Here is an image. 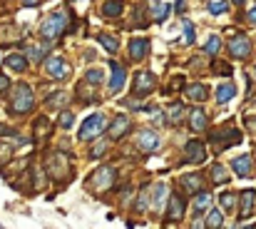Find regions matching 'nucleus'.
Here are the masks:
<instances>
[{
  "mask_svg": "<svg viewBox=\"0 0 256 229\" xmlns=\"http://www.w3.org/2000/svg\"><path fill=\"white\" fill-rule=\"evenodd\" d=\"M125 10V0H107L102 5V15L105 18H120Z\"/></svg>",
  "mask_w": 256,
  "mask_h": 229,
  "instance_id": "412c9836",
  "label": "nucleus"
},
{
  "mask_svg": "<svg viewBox=\"0 0 256 229\" xmlns=\"http://www.w3.org/2000/svg\"><path fill=\"white\" fill-rule=\"evenodd\" d=\"M239 199H241L239 217H241V219H249V217H251V212H254V207H256V192H254V189H244Z\"/></svg>",
  "mask_w": 256,
  "mask_h": 229,
  "instance_id": "dca6fc26",
  "label": "nucleus"
},
{
  "mask_svg": "<svg viewBox=\"0 0 256 229\" xmlns=\"http://www.w3.org/2000/svg\"><path fill=\"white\" fill-rule=\"evenodd\" d=\"M8 90H10V80H8V75L0 73V95H5Z\"/></svg>",
  "mask_w": 256,
  "mask_h": 229,
  "instance_id": "c03bdc74",
  "label": "nucleus"
},
{
  "mask_svg": "<svg viewBox=\"0 0 256 229\" xmlns=\"http://www.w3.org/2000/svg\"><path fill=\"white\" fill-rule=\"evenodd\" d=\"M189 127L194 130V132H201V130H206V112L204 110H192L189 112Z\"/></svg>",
  "mask_w": 256,
  "mask_h": 229,
  "instance_id": "6ab92c4d",
  "label": "nucleus"
},
{
  "mask_svg": "<svg viewBox=\"0 0 256 229\" xmlns=\"http://www.w3.org/2000/svg\"><path fill=\"white\" fill-rule=\"evenodd\" d=\"M211 70H214L216 75H231V65H229V63H221V60H214V63H211Z\"/></svg>",
  "mask_w": 256,
  "mask_h": 229,
  "instance_id": "f704fd0d",
  "label": "nucleus"
},
{
  "mask_svg": "<svg viewBox=\"0 0 256 229\" xmlns=\"http://www.w3.org/2000/svg\"><path fill=\"white\" fill-rule=\"evenodd\" d=\"M209 204H211V194L209 192H196V199H194V209H196V214H201L204 209H209Z\"/></svg>",
  "mask_w": 256,
  "mask_h": 229,
  "instance_id": "bb28decb",
  "label": "nucleus"
},
{
  "mask_svg": "<svg viewBox=\"0 0 256 229\" xmlns=\"http://www.w3.org/2000/svg\"><path fill=\"white\" fill-rule=\"evenodd\" d=\"M53 43H48L45 48H28V53H25V58H30V60H43V55L48 53V48H50Z\"/></svg>",
  "mask_w": 256,
  "mask_h": 229,
  "instance_id": "72a5a7b5",
  "label": "nucleus"
},
{
  "mask_svg": "<svg viewBox=\"0 0 256 229\" xmlns=\"http://www.w3.org/2000/svg\"><path fill=\"white\" fill-rule=\"evenodd\" d=\"M149 55V40L147 38H134L129 43V58L137 63V60H144Z\"/></svg>",
  "mask_w": 256,
  "mask_h": 229,
  "instance_id": "f3484780",
  "label": "nucleus"
},
{
  "mask_svg": "<svg viewBox=\"0 0 256 229\" xmlns=\"http://www.w3.org/2000/svg\"><path fill=\"white\" fill-rule=\"evenodd\" d=\"M231 167H234V172H236L239 177H249V174H251V157H249V154H241V157L231 159Z\"/></svg>",
  "mask_w": 256,
  "mask_h": 229,
  "instance_id": "aec40b11",
  "label": "nucleus"
},
{
  "mask_svg": "<svg viewBox=\"0 0 256 229\" xmlns=\"http://www.w3.org/2000/svg\"><path fill=\"white\" fill-rule=\"evenodd\" d=\"M70 25V13L67 10H55L50 13L45 20H43V28H40V35L48 40V43H55Z\"/></svg>",
  "mask_w": 256,
  "mask_h": 229,
  "instance_id": "f257e3e1",
  "label": "nucleus"
},
{
  "mask_svg": "<svg viewBox=\"0 0 256 229\" xmlns=\"http://www.w3.org/2000/svg\"><path fill=\"white\" fill-rule=\"evenodd\" d=\"M92 182H90V187H92V192H97V194H102V192H107L112 184H115V179H117V172H115V167H100L92 177H90Z\"/></svg>",
  "mask_w": 256,
  "mask_h": 229,
  "instance_id": "423d86ee",
  "label": "nucleus"
},
{
  "mask_svg": "<svg viewBox=\"0 0 256 229\" xmlns=\"http://www.w3.org/2000/svg\"><path fill=\"white\" fill-rule=\"evenodd\" d=\"M209 177H211V182H216V184H226V182H229L226 167H221V164H211V169H209Z\"/></svg>",
  "mask_w": 256,
  "mask_h": 229,
  "instance_id": "393cba45",
  "label": "nucleus"
},
{
  "mask_svg": "<svg viewBox=\"0 0 256 229\" xmlns=\"http://www.w3.org/2000/svg\"><path fill=\"white\" fill-rule=\"evenodd\" d=\"M65 100H67V97H65V92H53V95H50V100H48V107H63V105H65Z\"/></svg>",
  "mask_w": 256,
  "mask_h": 229,
  "instance_id": "4c0bfd02",
  "label": "nucleus"
},
{
  "mask_svg": "<svg viewBox=\"0 0 256 229\" xmlns=\"http://www.w3.org/2000/svg\"><path fill=\"white\" fill-rule=\"evenodd\" d=\"M38 3H40V0H23L25 8H33V5H38Z\"/></svg>",
  "mask_w": 256,
  "mask_h": 229,
  "instance_id": "09e8293b",
  "label": "nucleus"
},
{
  "mask_svg": "<svg viewBox=\"0 0 256 229\" xmlns=\"http://www.w3.org/2000/svg\"><path fill=\"white\" fill-rule=\"evenodd\" d=\"M219 48H221V38H219V35H211V38L206 40V45H204V53H206V55H216Z\"/></svg>",
  "mask_w": 256,
  "mask_h": 229,
  "instance_id": "7c9ffc66",
  "label": "nucleus"
},
{
  "mask_svg": "<svg viewBox=\"0 0 256 229\" xmlns=\"http://www.w3.org/2000/svg\"><path fill=\"white\" fill-rule=\"evenodd\" d=\"M85 80H87L90 85H100V82H102V70H97V68H92V70H87V75H85Z\"/></svg>",
  "mask_w": 256,
  "mask_h": 229,
  "instance_id": "e433bc0d",
  "label": "nucleus"
},
{
  "mask_svg": "<svg viewBox=\"0 0 256 229\" xmlns=\"http://www.w3.org/2000/svg\"><path fill=\"white\" fill-rule=\"evenodd\" d=\"M184 38H187V43H189V45H192V43L196 40V38H194V25H192L189 20L184 23Z\"/></svg>",
  "mask_w": 256,
  "mask_h": 229,
  "instance_id": "37998d69",
  "label": "nucleus"
},
{
  "mask_svg": "<svg viewBox=\"0 0 256 229\" xmlns=\"http://www.w3.org/2000/svg\"><path fill=\"white\" fill-rule=\"evenodd\" d=\"M129 130H132V120H129V117H125V115L115 117V120H112V125L107 127V132H110V137H112V140H120V137H125Z\"/></svg>",
  "mask_w": 256,
  "mask_h": 229,
  "instance_id": "4468645a",
  "label": "nucleus"
},
{
  "mask_svg": "<svg viewBox=\"0 0 256 229\" xmlns=\"http://www.w3.org/2000/svg\"><path fill=\"white\" fill-rule=\"evenodd\" d=\"M45 172H48L53 179H65V177H70V162H67V157H65L63 152L48 154V159H45Z\"/></svg>",
  "mask_w": 256,
  "mask_h": 229,
  "instance_id": "20e7f679",
  "label": "nucleus"
},
{
  "mask_svg": "<svg viewBox=\"0 0 256 229\" xmlns=\"http://www.w3.org/2000/svg\"><path fill=\"white\" fill-rule=\"evenodd\" d=\"M154 90H157V80H154V75H152V73H142V70H139V73L134 75V80H132V92H134L137 97H139V95H142V97H147V95H149V92H154Z\"/></svg>",
  "mask_w": 256,
  "mask_h": 229,
  "instance_id": "0eeeda50",
  "label": "nucleus"
},
{
  "mask_svg": "<svg viewBox=\"0 0 256 229\" xmlns=\"http://www.w3.org/2000/svg\"><path fill=\"white\" fill-rule=\"evenodd\" d=\"M249 23H256V5L249 8Z\"/></svg>",
  "mask_w": 256,
  "mask_h": 229,
  "instance_id": "de8ad7c7",
  "label": "nucleus"
},
{
  "mask_svg": "<svg viewBox=\"0 0 256 229\" xmlns=\"http://www.w3.org/2000/svg\"><path fill=\"white\" fill-rule=\"evenodd\" d=\"M187 97H189V100H194V102H201V100H206V87H204L201 82L189 85V87H187Z\"/></svg>",
  "mask_w": 256,
  "mask_h": 229,
  "instance_id": "b1692460",
  "label": "nucleus"
},
{
  "mask_svg": "<svg viewBox=\"0 0 256 229\" xmlns=\"http://www.w3.org/2000/svg\"><path fill=\"white\" fill-rule=\"evenodd\" d=\"M221 224H224V214H221L219 209H211V212H209V217H206V222H204V227L216 229V227H221Z\"/></svg>",
  "mask_w": 256,
  "mask_h": 229,
  "instance_id": "cd10ccee",
  "label": "nucleus"
},
{
  "mask_svg": "<svg viewBox=\"0 0 256 229\" xmlns=\"http://www.w3.org/2000/svg\"><path fill=\"white\" fill-rule=\"evenodd\" d=\"M110 68H112V77H110V90L112 92H120L122 87H125V82H127V70L120 65V63H110Z\"/></svg>",
  "mask_w": 256,
  "mask_h": 229,
  "instance_id": "2eb2a0df",
  "label": "nucleus"
},
{
  "mask_svg": "<svg viewBox=\"0 0 256 229\" xmlns=\"http://www.w3.org/2000/svg\"><path fill=\"white\" fill-rule=\"evenodd\" d=\"M226 10H229L226 0H211V3H209V13H211V15H221V13H226Z\"/></svg>",
  "mask_w": 256,
  "mask_h": 229,
  "instance_id": "2f4dec72",
  "label": "nucleus"
},
{
  "mask_svg": "<svg viewBox=\"0 0 256 229\" xmlns=\"http://www.w3.org/2000/svg\"><path fill=\"white\" fill-rule=\"evenodd\" d=\"M72 122H75L72 112H67V110H65V112H60V127H63V130H70V127H72Z\"/></svg>",
  "mask_w": 256,
  "mask_h": 229,
  "instance_id": "ea45409f",
  "label": "nucleus"
},
{
  "mask_svg": "<svg viewBox=\"0 0 256 229\" xmlns=\"http://www.w3.org/2000/svg\"><path fill=\"white\" fill-rule=\"evenodd\" d=\"M100 43H102V48H105L107 53H112V55H115V53H117V48H120V45H117V40H115L112 35H102V38H100Z\"/></svg>",
  "mask_w": 256,
  "mask_h": 229,
  "instance_id": "473e14b6",
  "label": "nucleus"
},
{
  "mask_svg": "<svg viewBox=\"0 0 256 229\" xmlns=\"http://www.w3.org/2000/svg\"><path fill=\"white\" fill-rule=\"evenodd\" d=\"M137 199H139V202H137V212H144V209H147V204H149V202H147V199H149V187H144V189L139 192V197H137Z\"/></svg>",
  "mask_w": 256,
  "mask_h": 229,
  "instance_id": "58836bf2",
  "label": "nucleus"
},
{
  "mask_svg": "<svg viewBox=\"0 0 256 229\" xmlns=\"http://www.w3.org/2000/svg\"><path fill=\"white\" fill-rule=\"evenodd\" d=\"M174 10H177V13L182 15V13L187 10V3H184V0H177V3H174Z\"/></svg>",
  "mask_w": 256,
  "mask_h": 229,
  "instance_id": "49530a36",
  "label": "nucleus"
},
{
  "mask_svg": "<svg viewBox=\"0 0 256 229\" xmlns=\"http://www.w3.org/2000/svg\"><path fill=\"white\" fill-rule=\"evenodd\" d=\"M184 159H187L189 164H201V162L206 159V147H204V142H201V140H189V142L184 145Z\"/></svg>",
  "mask_w": 256,
  "mask_h": 229,
  "instance_id": "6e6552de",
  "label": "nucleus"
},
{
  "mask_svg": "<svg viewBox=\"0 0 256 229\" xmlns=\"http://www.w3.org/2000/svg\"><path fill=\"white\" fill-rule=\"evenodd\" d=\"M50 132H53V122H50L45 115H40V117L33 122V140H35V142H45V140L50 137Z\"/></svg>",
  "mask_w": 256,
  "mask_h": 229,
  "instance_id": "ddd939ff",
  "label": "nucleus"
},
{
  "mask_svg": "<svg viewBox=\"0 0 256 229\" xmlns=\"http://www.w3.org/2000/svg\"><path fill=\"white\" fill-rule=\"evenodd\" d=\"M229 55L234 60H246L251 55V40L246 35H236L231 43H229Z\"/></svg>",
  "mask_w": 256,
  "mask_h": 229,
  "instance_id": "9d476101",
  "label": "nucleus"
},
{
  "mask_svg": "<svg viewBox=\"0 0 256 229\" xmlns=\"http://www.w3.org/2000/svg\"><path fill=\"white\" fill-rule=\"evenodd\" d=\"M169 3H164V0H154V20L157 23H164L169 18Z\"/></svg>",
  "mask_w": 256,
  "mask_h": 229,
  "instance_id": "a878e982",
  "label": "nucleus"
},
{
  "mask_svg": "<svg viewBox=\"0 0 256 229\" xmlns=\"http://www.w3.org/2000/svg\"><path fill=\"white\" fill-rule=\"evenodd\" d=\"M187 212V202L182 199V194H172L169 197V209H167V222L169 224H177Z\"/></svg>",
  "mask_w": 256,
  "mask_h": 229,
  "instance_id": "9b49d317",
  "label": "nucleus"
},
{
  "mask_svg": "<svg viewBox=\"0 0 256 229\" xmlns=\"http://www.w3.org/2000/svg\"><path fill=\"white\" fill-rule=\"evenodd\" d=\"M159 145H162V140H159V135H157L154 130H142V132L137 135V147H139L142 152H154Z\"/></svg>",
  "mask_w": 256,
  "mask_h": 229,
  "instance_id": "f8f14e48",
  "label": "nucleus"
},
{
  "mask_svg": "<svg viewBox=\"0 0 256 229\" xmlns=\"http://www.w3.org/2000/svg\"><path fill=\"white\" fill-rule=\"evenodd\" d=\"M45 70H48L55 80H65V77L70 75V65H67V60L60 58V55H50V58L45 60Z\"/></svg>",
  "mask_w": 256,
  "mask_h": 229,
  "instance_id": "1a4fd4ad",
  "label": "nucleus"
},
{
  "mask_svg": "<svg viewBox=\"0 0 256 229\" xmlns=\"http://www.w3.org/2000/svg\"><path fill=\"white\" fill-rule=\"evenodd\" d=\"M105 130H107V117H105L102 112H95V115H90V117L82 122V127H80L77 137H80L82 142H90L92 137L102 135Z\"/></svg>",
  "mask_w": 256,
  "mask_h": 229,
  "instance_id": "7ed1b4c3",
  "label": "nucleus"
},
{
  "mask_svg": "<svg viewBox=\"0 0 256 229\" xmlns=\"http://www.w3.org/2000/svg\"><path fill=\"white\" fill-rule=\"evenodd\" d=\"M234 202H236V194H231V192H226V194H221V209H234Z\"/></svg>",
  "mask_w": 256,
  "mask_h": 229,
  "instance_id": "a19ab883",
  "label": "nucleus"
},
{
  "mask_svg": "<svg viewBox=\"0 0 256 229\" xmlns=\"http://www.w3.org/2000/svg\"><path fill=\"white\" fill-rule=\"evenodd\" d=\"M35 107V95L30 90V85L20 82L13 87V97H10V112L13 115H28Z\"/></svg>",
  "mask_w": 256,
  "mask_h": 229,
  "instance_id": "f03ea898",
  "label": "nucleus"
},
{
  "mask_svg": "<svg viewBox=\"0 0 256 229\" xmlns=\"http://www.w3.org/2000/svg\"><path fill=\"white\" fill-rule=\"evenodd\" d=\"M254 73H256V70H254Z\"/></svg>",
  "mask_w": 256,
  "mask_h": 229,
  "instance_id": "8fccbe9b",
  "label": "nucleus"
},
{
  "mask_svg": "<svg viewBox=\"0 0 256 229\" xmlns=\"http://www.w3.org/2000/svg\"><path fill=\"white\" fill-rule=\"evenodd\" d=\"M234 95H236V87L231 82H224V85L216 87V100L219 102H229V100H234Z\"/></svg>",
  "mask_w": 256,
  "mask_h": 229,
  "instance_id": "5701e85b",
  "label": "nucleus"
},
{
  "mask_svg": "<svg viewBox=\"0 0 256 229\" xmlns=\"http://www.w3.org/2000/svg\"><path fill=\"white\" fill-rule=\"evenodd\" d=\"M182 115H184V107H182V105H174V110H172V122H174V125L182 122V120H179Z\"/></svg>",
  "mask_w": 256,
  "mask_h": 229,
  "instance_id": "a18cd8bd",
  "label": "nucleus"
},
{
  "mask_svg": "<svg viewBox=\"0 0 256 229\" xmlns=\"http://www.w3.org/2000/svg\"><path fill=\"white\" fill-rule=\"evenodd\" d=\"M95 87H97V85H92V87H87V85H80V90H77V92H80V97H82L80 102H95V100H97V92H95Z\"/></svg>",
  "mask_w": 256,
  "mask_h": 229,
  "instance_id": "c85d7f7f",
  "label": "nucleus"
},
{
  "mask_svg": "<svg viewBox=\"0 0 256 229\" xmlns=\"http://www.w3.org/2000/svg\"><path fill=\"white\" fill-rule=\"evenodd\" d=\"M5 65H8L10 70H15V73H25L28 58H25V55H8V58H5Z\"/></svg>",
  "mask_w": 256,
  "mask_h": 229,
  "instance_id": "4be33fe9",
  "label": "nucleus"
},
{
  "mask_svg": "<svg viewBox=\"0 0 256 229\" xmlns=\"http://www.w3.org/2000/svg\"><path fill=\"white\" fill-rule=\"evenodd\" d=\"M10 157H13V145H8V142H0V162H10Z\"/></svg>",
  "mask_w": 256,
  "mask_h": 229,
  "instance_id": "c9c22d12",
  "label": "nucleus"
},
{
  "mask_svg": "<svg viewBox=\"0 0 256 229\" xmlns=\"http://www.w3.org/2000/svg\"><path fill=\"white\" fill-rule=\"evenodd\" d=\"M105 152H107V145H105V142L100 140V142H97V145H95V147L90 150V157H92V159H97V157H102Z\"/></svg>",
  "mask_w": 256,
  "mask_h": 229,
  "instance_id": "79ce46f5",
  "label": "nucleus"
},
{
  "mask_svg": "<svg viewBox=\"0 0 256 229\" xmlns=\"http://www.w3.org/2000/svg\"><path fill=\"white\" fill-rule=\"evenodd\" d=\"M179 184H182V192H184V194H196V192H201V177H199V174H187V177L179 179Z\"/></svg>",
  "mask_w": 256,
  "mask_h": 229,
  "instance_id": "a211bd4d",
  "label": "nucleus"
},
{
  "mask_svg": "<svg viewBox=\"0 0 256 229\" xmlns=\"http://www.w3.org/2000/svg\"><path fill=\"white\" fill-rule=\"evenodd\" d=\"M209 140L214 142L216 152H224L226 147H231V145H239V142H241V132H239L236 127H224V130H214V132L209 135Z\"/></svg>",
  "mask_w": 256,
  "mask_h": 229,
  "instance_id": "39448f33",
  "label": "nucleus"
},
{
  "mask_svg": "<svg viewBox=\"0 0 256 229\" xmlns=\"http://www.w3.org/2000/svg\"><path fill=\"white\" fill-rule=\"evenodd\" d=\"M164 197H167V187H164V184H154V199H152V204H154V209H157V212L162 209Z\"/></svg>",
  "mask_w": 256,
  "mask_h": 229,
  "instance_id": "c756f323",
  "label": "nucleus"
}]
</instances>
